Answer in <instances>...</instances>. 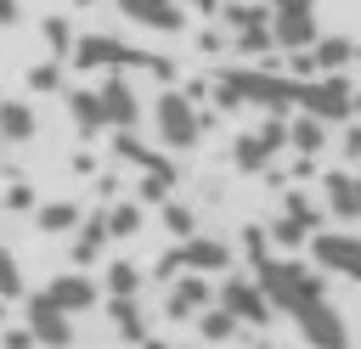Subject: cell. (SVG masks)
I'll use <instances>...</instances> for the list:
<instances>
[{"label": "cell", "instance_id": "obj_28", "mask_svg": "<svg viewBox=\"0 0 361 349\" xmlns=\"http://www.w3.org/2000/svg\"><path fill=\"white\" fill-rule=\"evenodd\" d=\"M344 56H350L344 39H316V56H310V62H316V68H338Z\"/></svg>", "mask_w": 361, "mask_h": 349}, {"label": "cell", "instance_id": "obj_13", "mask_svg": "<svg viewBox=\"0 0 361 349\" xmlns=\"http://www.w3.org/2000/svg\"><path fill=\"white\" fill-rule=\"evenodd\" d=\"M118 11H124L135 28H158V34H175V28H186V11H180V0H118Z\"/></svg>", "mask_w": 361, "mask_h": 349}, {"label": "cell", "instance_id": "obj_10", "mask_svg": "<svg viewBox=\"0 0 361 349\" xmlns=\"http://www.w3.org/2000/svg\"><path fill=\"white\" fill-rule=\"evenodd\" d=\"M39 298H45V304H56L62 315H85V310L102 298V287H96L85 270H62V276H51V281H45V293H39Z\"/></svg>", "mask_w": 361, "mask_h": 349}, {"label": "cell", "instance_id": "obj_16", "mask_svg": "<svg viewBox=\"0 0 361 349\" xmlns=\"http://www.w3.org/2000/svg\"><path fill=\"white\" fill-rule=\"evenodd\" d=\"M282 141H288V129H282V124H265V129H254V135L237 141V163H243V169H259Z\"/></svg>", "mask_w": 361, "mask_h": 349}, {"label": "cell", "instance_id": "obj_8", "mask_svg": "<svg viewBox=\"0 0 361 349\" xmlns=\"http://www.w3.org/2000/svg\"><path fill=\"white\" fill-rule=\"evenodd\" d=\"M226 265H231V248H226V242H214V236H186L158 270H164V276H175V270L203 276V270H226Z\"/></svg>", "mask_w": 361, "mask_h": 349}, {"label": "cell", "instance_id": "obj_26", "mask_svg": "<svg viewBox=\"0 0 361 349\" xmlns=\"http://www.w3.org/2000/svg\"><path fill=\"white\" fill-rule=\"evenodd\" d=\"M39 34H45V45H51V56H68V51H73V34H68V23H62V17H45V23H39Z\"/></svg>", "mask_w": 361, "mask_h": 349}, {"label": "cell", "instance_id": "obj_23", "mask_svg": "<svg viewBox=\"0 0 361 349\" xmlns=\"http://www.w3.org/2000/svg\"><path fill=\"white\" fill-rule=\"evenodd\" d=\"M135 287H141V270H135L130 259H113V265H107V293H113V298H135Z\"/></svg>", "mask_w": 361, "mask_h": 349}, {"label": "cell", "instance_id": "obj_29", "mask_svg": "<svg viewBox=\"0 0 361 349\" xmlns=\"http://www.w3.org/2000/svg\"><path fill=\"white\" fill-rule=\"evenodd\" d=\"M28 84H34L39 96H51V90H62V68H56V62H39V68L28 73Z\"/></svg>", "mask_w": 361, "mask_h": 349}, {"label": "cell", "instance_id": "obj_7", "mask_svg": "<svg viewBox=\"0 0 361 349\" xmlns=\"http://www.w3.org/2000/svg\"><path fill=\"white\" fill-rule=\"evenodd\" d=\"M310 253H316L322 270L361 281V236H350V231H316L310 236Z\"/></svg>", "mask_w": 361, "mask_h": 349}, {"label": "cell", "instance_id": "obj_34", "mask_svg": "<svg viewBox=\"0 0 361 349\" xmlns=\"http://www.w3.org/2000/svg\"><path fill=\"white\" fill-rule=\"evenodd\" d=\"M0 326H6V310H0Z\"/></svg>", "mask_w": 361, "mask_h": 349}, {"label": "cell", "instance_id": "obj_6", "mask_svg": "<svg viewBox=\"0 0 361 349\" xmlns=\"http://www.w3.org/2000/svg\"><path fill=\"white\" fill-rule=\"evenodd\" d=\"M23 326H28V338L45 343V349H68V343H73V315H62L56 304H45L39 293H28V304H23Z\"/></svg>", "mask_w": 361, "mask_h": 349}, {"label": "cell", "instance_id": "obj_22", "mask_svg": "<svg viewBox=\"0 0 361 349\" xmlns=\"http://www.w3.org/2000/svg\"><path fill=\"white\" fill-rule=\"evenodd\" d=\"M102 225H107V236H135V231H141V208H135V203H113V208L102 214Z\"/></svg>", "mask_w": 361, "mask_h": 349}, {"label": "cell", "instance_id": "obj_35", "mask_svg": "<svg viewBox=\"0 0 361 349\" xmlns=\"http://www.w3.org/2000/svg\"><path fill=\"white\" fill-rule=\"evenodd\" d=\"M147 349H164V343H147Z\"/></svg>", "mask_w": 361, "mask_h": 349}, {"label": "cell", "instance_id": "obj_25", "mask_svg": "<svg viewBox=\"0 0 361 349\" xmlns=\"http://www.w3.org/2000/svg\"><path fill=\"white\" fill-rule=\"evenodd\" d=\"M6 298H23V265L0 248V304H6Z\"/></svg>", "mask_w": 361, "mask_h": 349}, {"label": "cell", "instance_id": "obj_19", "mask_svg": "<svg viewBox=\"0 0 361 349\" xmlns=\"http://www.w3.org/2000/svg\"><path fill=\"white\" fill-rule=\"evenodd\" d=\"M34 220H39V231H45V236L79 231V203H39V208H34Z\"/></svg>", "mask_w": 361, "mask_h": 349}, {"label": "cell", "instance_id": "obj_12", "mask_svg": "<svg viewBox=\"0 0 361 349\" xmlns=\"http://www.w3.org/2000/svg\"><path fill=\"white\" fill-rule=\"evenodd\" d=\"M310 118H344L355 101H350V84L344 79H316V84H299V96H293Z\"/></svg>", "mask_w": 361, "mask_h": 349}, {"label": "cell", "instance_id": "obj_20", "mask_svg": "<svg viewBox=\"0 0 361 349\" xmlns=\"http://www.w3.org/2000/svg\"><path fill=\"white\" fill-rule=\"evenodd\" d=\"M327 203H333L344 220H361V180H355V174H333V180H327Z\"/></svg>", "mask_w": 361, "mask_h": 349}, {"label": "cell", "instance_id": "obj_27", "mask_svg": "<svg viewBox=\"0 0 361 349\" xmlns=\"http://www.w3.org/2000/svg\"><path fill=\"white\" fill-rule=\"evenodd\" d=\"M288 141H293L299 152H316V146H322V118H299V124L288 129Z\"/></svg>", "mask_w": 361, "mask_h": 349}, {"label": "cell", "instance_id": "obj_3", "mask_svg": "<svg viewBox=\"0 0 361 349\" xmlns=\"http://www.w3.org/2000/svg\"><path fill=\"white\" fill-rule=\"evenodd\" d=\"M265 23H271V39L288 51L316 45V0H271Z\"/></svg>", "mask_w": 361, "mask_h": 349}, {"label": "cell", "instance_id": "obj_31", "mask_svg": "<svg viewBox=\"0 0 361 349\" xmlns=\"http://www.w3.org/2000/svg\"><path fill=\"white\" fill-rule=\"evenodd\" d=\"M0 343H6V349H34L28 326H0Z\"/></svg>", "mask_w": 361, "mask_h": 349}, {"label": "cell", "instance_id": "obj_32", "mask_svg": "<svg viewBox=\"0 0 361 349\" xmlns=\"http://www.w3.org/2000/svg\"><path fill=\"white\" fill-rule=\"evenodd\" d=\"M6 208H34V186H11L6 191Z\"/></svg>", "mask_w": 361, "mask_h": 349}, {"label": "cell", "instance_id": "obj_24", "mask_svg": "<svg viewBox=\"0 0 361 349\" xmlns=\"http://www.w3.org/2000/svg\"><path fill=\"white\" fill-rule=\"evenodd\" d=\"M192 321H197V332H203L209 343H226V338L237 332V321H231V315H226L220 304H209V310H203V315H192Z\"/></svg>", "mask_w": 361, "mask_h": 349}, {"label": "cell", "instance_id": "obj_21", "mask_svg": "<svg viewBox=\"0 0 361 349\" xmlns=\"http://www.w3.org/2000/svg\"><path fill=\"white\" fill-rule=\"evenodd\" d=\"M107 315H113V326H118L124 338L147 343V321H141V304H135V298H113V310H107Z\"/></svg>", "mask_w": 361, "mask_h": 349}, {"label": "cell", "instance_id": "obj_4", "mask_svg": "<svg viewBox=\"0 0 361 349\" xmlns=\"http://www.w3.org/2000/svg\"><path fill=\"white\" fill-rule=\"evenodd\" d=\"M73 68H85V73H118V68H147V56H135L124 39H113V34H85V39H73Z\"/></svg>", "mask_w": 361, "mask_h": 349}, {"label": "cell", "instance_id": "obj_33", "mask_svg": "<svg viewBox=\"0 0 361 349\" xmlns=\"http://www.w3.org/2000/svg\"><path fill=\"white\" fill-rule=\"evenodd\" d=\"M17 17H23V6L17 0H0V23H17Z\"/></svg>", "mask_w": 361, "mask_h": 349}, {"label": "cell", "instance_id": "obj_1", "mask_svg": "<svg viewBox=\"0 0 361 349\" xmlns=\"http://www.w3.org/2000/svg\"><path fill=\"white\" fill-rule=\"evenodd\" d=\"M254 287H259V293H265V304H271V310H282V315H299L305 304L327 298V293H322V276H316L310 265H293V259H259Z\"/></svg>", "mask_w": 361, "mask_h": 349}, {"label": "cell", "instance_id": "obj_14", "mask_svg": "<svg viewBox=\"0 0 361 349\" xmlns=\"http://www.w3.org/2000/svg\"><path fill=\"white\" fill-rule=\"evenodd\" d=\"M34 129H39V118H34V107H28L23 96H6V101H0V141H11V146H23V141H34Z\"/></svg>", "mask_w": 361, "mask_h": 349}, {"label": "cell", "instance_id": "obj_5", "mask_svg": "<svg viewBox=\"0 0 361 349\" xmlns=\"http://www.w3.org/2000/svg\"><path fill=\"white\" fill-rule=\"evenodd\" d=\"M293 326H299V338H305L310 349H350V326H344V315H338L327 298L305 304V310L293 315Z\"/></svg>", "mask_w": 361, "mask_h": 349}, {"label": "cell", "instance_id": "obj_17", "mask_svg": "<svg viewBox=\"0 0 361 349\" xmlns=\"http://www.w3.org/2000/svg\"><path fill=\"white\" fill-rule=\"evenodd\" d=\"M102 248H107V225H102V214H96V220H79V236H73V265H96V259H102Z\"/></svg>", "mask_w": 361, "mask_h": 349}, {"label": "cell", "instance_id": "obj_30", "mask_svg": "<svg viewBox=\"0 0 361 349\" xmlns=\"http://www.w3.org/2000/svg\"><path fill=\"white\" fill-rule=\"evenodd\" d=\"M164 225H169L175 236H192V208H180V203H169V208H164Z\"/></svg>", "mask_w": 361, "mask_h": 349}, {"label": "cell", "instance_id": "obj_2", "mask_svg": "<svg viewBox=\"0 0 361 349\" xmlns=\"http://www.w3.org/2000/svg\"><path fill=\"white\" fill-rule=\"evenodd\" d=\"M152 129H158V141H164V146L186 152V146H197V135H203V113L192 107V96L164 90V96L152 101Z\"/></svg>", "mask_w": 361, "mask_h": 349}, {"label": "cell", "instance_id": "obj_9", "mask_svg": "<svg viewBox=\"0 0 361 349\" xmlns=\"http://www.w3.org/2000/svg\"><path fill=\"white\" fill-rule=\"evenodd\" d=\"M96 101H102V124H107V129H135L141 101H135V90H130L124 73H107V79L96 84Z\"/></svg>", "mask_w": 361, "mask_h": 349}, {"label": "cell", "instance_id": "obj_11", "mask_svg": "<svg viewBox=\"0 0 361 349\" xmlns=\"http://www.w3.org/2000/svg\"><path fill=\"white\" fill-rule=\"evenodd\" d=\"M220 310H226L231 321H248V326H265V321H271V304H265V293H259L248 276H226Z\"/></svg>", "mask_w": 361, "mask_h": 349}, {"label": "cell", "instance_id": "obj_15", "mask_svg": "<svg viewBox=\"0 0 361 349\" xmlns=\"http://www.w3.org/2000/svg\"><path fill=\"white\" fill-rule=\"evenodd\" d=\"M209 310V281L203 276H180L175 287H169V315L175 321H192V315H203Z\"/></svg>", "mask_w": 361, "mask_h": 349}, {"label": "cell", "instance_id": "obj_36", "mask_svg": "<svg viewBox=\"0 0 361 349\" xmlns=\"http://www.w3.org/2000/svg\"><path fill=\"white\" fill-rule=\"evenodd\" d=\"M79 6H90V0H79Z\"/></svg>", "mask_w": 361, "mask_h": 349}, {"label": "cell", "instance_id": "obj_18", "mask_svg": "<svg viewBox=\"0 0 361 349\" xmlns=\"http://www.w3.org/2000/svg\"><path fill=\"white\" fill-rule=\"evenodd\" d=\"M62 96H68V113H73V124H79L85 135L107 129V124H102V101H96V90H62Z\"/></svg>", "mask_w": 361, "mask_h": 349}]
</instances>
